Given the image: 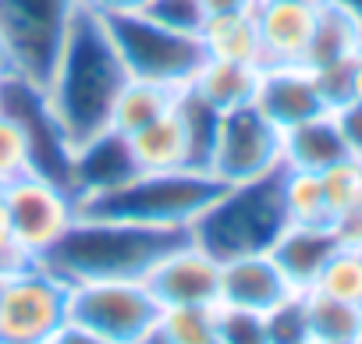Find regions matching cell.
<instances>
[{"instance_id": "obj_2", "label": "cell", "mask_w": 362, "mask_h": 344, "mask_svg": "<svg viewBox=\"0 0 362 344\" xmlns=\"http://www.w3.org/2000/svg\"><path fill=\"white\" fill-rule=\"evenodd\" d=\"M189 231L174 227H142L124 220L103 217H78L68 238L43 259L54 273L71 280L93 277H146V270L177 242H185Z\"/></svg>"}, {"instance_id": "obj_27", "label": "cell", "mask_w": 362, "mask_h": 344, "mask_svg": "<svg viewBox=\"0 0 362 344\" xmlns=\"http://www.w3.org/2000/svg\"><path fill=\"white\" fill-rule=\"evenodd\" d=\"M327 206H330V220L351 206H362V156H344L334 167H327L320 174Z\"/></svg>"}, {"instance_id": "obj_39", "label": "cell", "mask_w": 362, "mask_h": 344, "mask_svg": "<svg viewBox=\"0 0 362 344\" xmlns=\"http://www.w3.org/2000/svg\"><path fill=\"white\" fill-rule=\"evenodd\" d=\"M351 96H355V100H362V54H358V61H355V75H351Z\"/></svg>"}, {"instance_id": "obj_37", "label": "cell", "mask_w": 362, "mask_h": 344, "mask_svg": "<svg viewBox=\"0 0 362 344\" xmlns=\"http://www.w3.org/2000/svg\"><path fill=\"white\" fill-rule=\"evenodd\" d=\"M15 75V61H11V50L4 43V36H0V78H11Z\"/></svg>"}, {"instance_id": "obj_11", "label": "cell", "mask_w": 362, "mask_h": 344, "mask_svg": "<svg viewBox=\"0 0 362 344\" xmlns=\"http://www.w3.org/2000/svg\"><path fill=\"white\" fill-rule=\"evenodd\" d=\"M146 287L153 298L163 305H217L221 298V259L210 256L203 245L192 242H177L167 249L149 270H146Z\"/></svg>"}, {"instance_id": "obj_30", "label": "cell", "mask_w": 362, "mask_h": 344, "mask_svg": "<svg viewBox=\"0 0 362 344\" xmlns=\"http://www.w3.org/2000/svg\"><path fill=\"white\" fill-rule=\"evenodd\" d=\"M142 15L174 32H189V36H199V29L206 22V11L199 0H146Z\"/></svg>"}, {"instance_id": "obj_23", "label": "cell", "mask_w": 362, "mask_h": 344, "mask_svg": "<svg viewBox=\"0 0 362 344\" xmlns=\"http://www.w3.org/2000/svg\"><path fill=\"white\" fill-rule=\"evenodd\" d=\"M281 206H284L288 224H302V227L330 224V206H327L320 174H309V170L281 167Z\"/></svg>"}, {"instance_id": "obj_28", "label": "cell", "mask_w": 362, "mask_h": 344, "mask_svg": "<svg viewBox=\"0 0 362 344\" xmlns=\"http://www.w3.org/2000/svg\"><path fill=\"white\" fill-rule=\"evenodd\" d=\"M270 344H313L309 337V316H305V291H291L274 309L263 312Z\"/></svg>"}, {"instance_id": "obj_17", "label": "cell", "mask_w": 362, "mask_h": 344, "mask_svg": "<svg viewBox=\"0 0 362 344\" xmlns=\"http://www.w3.org/2000/svg\"><path fill=\"white\" fill-rule=\"evenodd\" d=\"M344 156H351V153H348L330 110H323V114L281 131V167H288V170L323 174L327 167H334Z\"/></svg>"}, {"instance_id": "obj_32", "label": "cell", "mask_w": 362, "mask_h": 344, "mask_svg": "<svg viewBox=\"0 0 362 344\" xmlns=\"http://www.w3.org/2000/svg\"><path fill=\"white\" fill-rule=\"evenodd\" d=\"M29 259L22 256L18 242H15V227H11V213H8V196H4V185H0V270H18L25 266Z\"/></svg>"}, {"instance_id": "obj_14", "label": "cell", "mask_w": 362, "mask_h": 344, "mask_svg": "<svg viewBox=\"0 0 362 344\" xmlns=\"http://www.w3.org/2000/svg\"><path fill=\"white\" fill-rule=\"evenodd\" d=\"M252 18L259 29V50H263V68L267 64H302L316 11L302 8L295 0H256Z\"/></svg>"}, {"instance_id": "obj_1", "label": "cell", "mask_w": 362, "mask_h": 344, "mask_svg": "<svg viewBox=\"0 0 362 344\" xmlns=\"http://www.w3.org/2000/svg\"><path fill=\"white\" fill-rule=\"evenodd\" d=\"M128 78L132 75L110 40L107 22L82 8L43 85L47 110L61 128L71 156L96 135L110 131V110Z\"/></svg>"}, {"instance_id": "obj_4", "label": "cell", "mask_w": 362, "mask_h": 344, "mask_svg": "<svg viewBox=\"0 0 362 344\" xmlns=\"http://www.w3.org/2000/svg\"><path fill=\"white\" fill-rule=\"evenodd\" d=\"M281 206V170L263 182L228 185L214 196V203L192 220L189 235L217 259H231L242 252H267L284 227Z\"/></svg>"}, {"instance_id": "obj_38", "label": "cell", "mask_w": 362, "mask_h": 344, "mask_svg": "<svg viewBox=\"0 0 362 344\" xmlns=\"http://www.w3.org/2000/svg\"><path fill=\"white\" fill-rule=\"evenodd\" d=\"M139 344H174V340H170V337H167V333H163L160 326H153V330H149V333H146V337H142Z\"/></svg>"}, {"instance_id": "obj_16", "label": "cell", "mask_w": 362, "mask_h": 344, "mask_svg": "<svg viewBox=\"0 0 362 344\" xmlns=\"http://www.w3.org/2000/svg\"><path fill=\"white\" fill-rule=\"evenodd\" d=\"M337 238L327 227H302V224H284L281 235L274 238V245L267 249L274 256V263L281 266L284 280L291 284V291H313V284L320 280L323 266L330 263V256L337 252Z\"/></svg>"}, {"instance_id": "obj_35", "label": "cell", "mask_w": 362, "mask_h": 344, "mask_svg": "<svg viewBox=\"0 0 362 344\" xmlns=\"http://www.w3.org/2000/svg\"><path fill=\"white\" fill-rule=\"evenodd\" d=\"M47 344H110V340H103L100 333H93V330H86V326H78V323H64Z\"/></svg>"}, {"instance_id": "obj_42", "label": "cell", "mask_w": 362, "mask_h": 344, "mask_svg": "<svg viewBox=\"0 0 362 344\" xmlns=\"http://www.w3.org/2000/svg\"><path fill=\"white\" fill-rule=\"evenodd\" d=\"M4 287H8V270H0V298H4Z\"/></svg>"}, {"instance_id": "obj_29", "label": "cell", "mask_w": 362, "mask_h": 344, "mask_svg": "<svg viewBox=\"0 0 362 344\" xmlns=\"http://www.w3.org/2000/svg\"><path fill=\"white\" fill-rule=\"evenodd\" d=\"M217 344H270L263 312L217 305Z\"/></svg>"}, {"instance_id": "obj_24", "label": "cell", "mask_w": 362, "mask_h": 344, "mask_svg": "<svg viewBox=\"0 0 362 344\" xmlns=\"http://www.w3.org/2000/svg\"><path fill=\"white\" fill-rule=\"evenodd\" d=\"M156 326L174 344H217V305H163Z\"/></svg>"}, {"instance_id": "obj_13", "label": "cell", "mask_w": 362, "mask_h": 344, "mask_svg": "<svg viewBox=\"0 0 362 344\" xmlns=\"http://www.w3.org/2000/svg\"><path fill=\"white\" fill-rule=\"evenodd\" d=\"M288 295H291V284L284 280V273H281V266L274 263L270 252H242V256L221 259V298H217V305L267 312Z\"/></svg>"}, {"instance_id": "obj_7", "label": "cell", "mask_w": 362, "mask_h": 344, "mask_svg": "<svg viewBox=\"0 0 362 344\" xmlns=\"http://www.w3.org/2000/svg\"><path fill=\"white\" fill-rule=\"evenodd\" d=\"M110 29V40L128 68L132 78H146V82H160L170 89H185L196 75V68L206 61L199 36L189 32H174L153 18H146L142 11L135 15H117V18H103Z\"/></svg>"}, {"instance_id": "obj_43", "label": "cell", "mask_w": 362, "mask_h": 344, "mask_svg": "<svg viewBox=\"0 0 362 344\" xmlns=\"http://www.w3.org/2000/svg\"><path fill=\"white\" fill-rule=\"evenodd\" d=\"M0 103H4V78H0Z\"/></svg>"}, {"instance_id": "obj_44", "label": "cell", "mask_w": 362, "mask_h": 344, "mask_svg": "<svg viewBox=\"0 0 362 344\" xmlns=\"http://www.w3.org/2000/svg\"><path fill=\"white\" fill-rule=\"evenodd\" d=\"M0 344H11V340H0Z\"/></svg>"}, {"instance_id": "obj_9", "label": "cell", "mask_w": 362, "mask_h": 344, "mask_svg": "<svg viewBox=\"0 0 362 344\" xmlns=\"http://www.w3.org/2000/svg\"><path fill=\"white\" fill-rule=\"evenodd\" d=\"M277 170H281V128L270 124L256 110V103L221 114L206 174L221 189H228V185L263 182Z\"/></svg>"}, {"instance_id": "obj_6", "label": "cell", "mask_w": 362, "mask_h": 344, "mask_svg": "<svg viewBox=\"0 0 362 344\" xmlns=\"http://www.w3.org/2000/svg\"><path fill=\"white\" fill-rule=\"evenodd\" d=\"M78 11L82 0H0V36L22 82L47 85Z\"/></svg>"}, {"instance_id": "obj_20", "label": "cell", "mask_w": 362, "mask_h": 344, "mask_svg": "<svg viewBox=\"0 0 362 344\" xmlns=\"http://www.w3.org/2000/svg\"><path fill=\"white\" fill-rule=\"evenodd\" d=\"M199 43L206 57L217 61H242V64H259L263 68V50H259V29L252 11H231V15H206L199 29Z\"/></svg>"}, {"instance_id": "obj_22", "label": "cell", "mask_w": 362, "mask_h": 344, "mask_svg": "<svg viewBox=\"0 0 362 344\" xmlns=\"http://www.w3.org/2000/svg\"><path fill=\"white\" fill-rule=\"evenodd\" d=\"M313 344H362V309L323 291H305Z\"/></svg>"}, {"instance_id": "obj_41", "label": "cell", "mask_w": 362, "mask_h": 344, "mask_svg": "<svg viewBox=\"0 0 362 344\" xmlns=\"http://www.w3.org/2000/svg\"><path fill=\"white\" fill-rule=\"evenodd\" d=\"M295 4H302V8H313V11H320L327 0H295Z\"/></svg>"}, {"instance_id": "obj_40", "label": "cell", "mask_w": 362, "mask_h": 344, "mask_svg": "<svg viewBox=\"0 0 362 344\" xmlns=\"http://www.w3.org/2000/svg\"><path fill=\"white\" fill-rule=\"evenodd\" d=\"M341 4H344V8L358 18V25H362V0H341Z\"/></svg>"}, {"instance_id": "obj_10", "label": "cell", "mask_w": 362, "mask_h": 344, "mask_svg": "<svg viewBox=\"0 0 362 344\" xmlns=\"http://www.w3.org/2000/svg\"><path fill=\"white\" fill-rule=\"evenodd\" d=\"M71 284L47 263H25L8 273L0 298V340L11 344H47L68 323Z\"/></svg>"}, {"instance_id": "obj_25", "label": "cell", "mask_w": 362, "mask_h": 344, "mask_svg": "<svg viewBox=\"0 0 362 344\" xmlns=\"http://www.w3.org/2000/svg\"><path fill=\"white\" fill-rule=\"evenodd\" d=\"M313 291H323L362 309V249H337L323 266L320 280L313 284Z\"/></svg>"}, {"instance_id": "obj_12", "label": "cell", "mask_w": 362, "mask_h": 344, "mask_svg": "<svg viewBox=\"0 0 362 344\" xmlns=\"http://www.w3.org/2000/svg\"><path fill=\"white\" fill-rule=\"evenodd\" d=\"M252 103L281 131L330 110L316 82V71L305 64H267L259 71V89Z\"/></svg>"}, {"instance_id": "obj_31", "label": "cell", "mask_w": 362, "mask_h": 344, "mask_svg": "<svg viewBox=\"0 0 362 344\" xmlns=\"http://www.w3.org/2000/svg\"><path fill=\"white\" fill-rule=\"evenodd\" d=\"M330 117H334V124H337V131H341L348 153H351V156H362V100L351 96V100L330 107Z\"/></svg>"}, {"instance_id": "obj_15", "label": "cell", "mask_w": 362, "mask_h": 344, "mask_svg": "<svg viewBox=\"0 0 362 344\" xmlns=\"http://www.w3.org/2000/svg\"><path fill=\"white\" fill-rule=\"evenodd\" d=\"M128 138V153L135 170H203L189 124L177 110V100L167 114H160L156 121H149L146 128L124 135Z\"/></svg>"}, {"instance_id": "obj_3", "label": "cell", "mask_w": 362, "mask_h": 344, "mask_svg": "<svg viewBox=\"0 0 362 344\" xmlns=\"http://www.w3.org/2000/svg\"><path fill=\"white\" fill-rule=\"evenodd\" d=\"M217 192L221 185L206 170H135L128 182L78 199V210L82 217L189 231Z\"/></svg>"}, {"instance_id": "obj_36", "label": "cell", "mask_w": 362, "mask_h": 344, "mask_svg": "<svg viewBox=\"0 0 362 344\" xmlns=\"http://www.w3.org/2000/svg\"><path fill=\"white\" fill-rule=\"evenodd\" d=\"M206 15H231V11H252L256 0H199Z\"/></svg>"}, {"instance_id": "obj_5", "label": "cell", "mask_w": 362, "mask_h": 344, "mask_svg": "<svg viewBox=\"0 0 362 344\" xmlns=\"http://www.w3.org/2000/svg\"><path fill=\"white\" fill-rule=\"evenodd\" d=\"M68 319L110 344H139L160 319V302L142 277L71 280Z\"/></svg>"}, {"instance_id": "obj_26", "label": "cell", "mask_w": 362, "mask_h": 344, "mask_svg": "<svg viewBox=\"0 0 362 344\" xmlns=\"http://www.w3.org/2000/svg\"><path fill=\"white\" fill-rule=\"evenodd\" d=\"M33 170V138L25 124L0 107V185H8Z\"/></svg>"}, {"instance_id": "obj_21", "label": "cell", "mask_w": 362, "mask_h": 344, "mask_svg": "<svg viewBox=\"0 0 362 344\" xmlns=\"http://www.w3.org/2000/svg\"><path fill=\"white\" fill-rule=\"evenodd\" d=\"M181 89L160 85V82H146V78H128L124 89L114 100L110 110V131L117 135H132L139 128H146L149 121H156L160 114H167L174 107Z\"/></svg>"}, {"instance_id": "obj_8", "label": "cell", "mask_w": 362, "mask_h": 344, "mask_svg": "<svg viewBox=\"0 0 362 344\" xmlns=\"http://www.w3.org/2000/svg\"><path fill=\"white\" fill-rule=\"evenodd\" d=\"M4 196H8L15 242L29 263H43L82 217L78 196L68 185H61L47 174H36V170L8 182Z\"/></svg>"}, {"instance_id": "obj_33", "label": "cell", "mask_w": 362, "mask_h": 344, "mask_svg": "<svg viewBox=\"0 0 362 344\" xmlns=\"http://www.w3.org/2000/svg\"><path fill=\"white\" fill-rule=\"evenodd\" d=\"M330 231L341 249H362V206H351L330 220Z\"/></svg>"}, {"instance_id": "obj_19", "label": "cell", "mask_w": 362, "mask_h": 344, "mask_svg": "<svg viewBox=\"0 0 362 344\" xmlns=\"http://www.w3.org/2000/svg\"><path fill=\"white\" fill-rule=\"evenodd\" d=\"M362 54V25L358 18L341 4V0H327L316 11V25H313V40L305 50V68H327V64H341Z\"/></svg>"}, {"instance_id": "obj_18", "label": "cell", "mask_w": 362, "mask_h": 344, "mask_svg": "<svg viewBox=\"0 0 362 344\" xmlns=\"http://www.w3.org/2000/svg\"><path fill=\"white\" fill-rule=\"evenodd\" d=\"M259 64H242V61H217V57H206L192 82L185 85L189 93H196L206 107H214L217 114H228V110H238V107H249L256 100V89H259Z\"/></svg>"}, {"instance_id": "obj_34", "label": "cell", "mask_w": 362, "mask_h": 344, "mask_svg": "<svg viewBox=\"0 0 362 344\" xmlns=\"http://www.w3.org/2000/svg\"><path fill=\"white\" fill-rule=\"evenodd\" d=\"M82 8L100 15V18H117V15H135L146 8V0H82Z\"/></svg>"}]
</instances>
